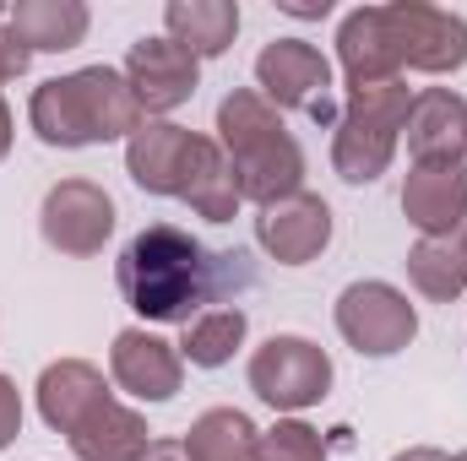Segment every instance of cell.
Segmentation results:
<instances>
[{"instance_id":"cell-1","label":"cell","mask_w":467,"mask_h":461,"mask_svg":"<svg viewBox=\"0 0 467 461\" xmlns=\"http://www.w3.org/2000/svg\"><path fill=\"white\" fill-rule=\"evenodd\" d=\"M119 299L141 315V321H163V326H191V315L202 321L207 304H234L239 293H250L261 282L250 250H213L180 223H147L115 261Z\"/></svg>"},{"instance_id":"cell-2","label":"cell","mask_w":467,"mask_h":461,"mask_svg":"<svg viewBox=\"0 0 467 461\" xmlns=\"http://www.w3.org/2000/svg\"><path fill=\"white\" fill-rule=\"evenodd\" d=\"M125 174L152 196H174V201L196 207L207 223H229L244 207L223 147L174 119H152L125 141Z\"/></svg>"},{"instance_id":"cell-3","label":"cell","mask_w":467,"mask_h":461,"mask_svg":"<svg viewBox=\"0 0 467 461\" xmlns=\"http://www.w3.org/2000/svg\"><path fill=\"white\" fill-rule=\"evenodd\" d=\"M27 119L44 147H99V141H119V136L130 141L147 125V109L136 104L125 71L88 66V71L44 82L27 104Z\"/></svg>"},{"instance_id":"cell-4","label":"cell","mask_w":467,"mask_h":461,"mask_svg":"<svg viewBox=\"0 0 467 461\" xmlns=\"http://www.w3.org/2000/svg\"><path fill=\"white\" fill-rule=\"evenodd\" d=\"M218 147L234 163L239 196L255 201V207L288 201L299 190V179H305L299 141L288 136V125L277 119V109L261 93H250V87H234L229 98L218 104Z\"/></svg>"},{"instance_id":"cell-5","label":"cell","mask_w":467,"mask_h":461,"mask_svg":"<svg viewBox=\"0 0 467 461\" xmlns=\"http://www.w3.org/2000/svg\"><path fill=\"white\" fill-rule=\"evenodd\" d=\"M408 109H413V93L402 77L380 82V87H348V104H343L337 136H332V169L348 185H375L397 152Z\"/></svg>"},{"instance_id":"cell-6","label":"cell","mask_w":467,"mask_h":461,"mask_svg":"<svg viewBox=\"0 0 467 461\" xmlns=\"http://www.w3.org/2000/svg\"><path fill=\"white\" fill-rule=\"evenodd\" d=\"M255 82L272 109H299L316 125H337V98H332V60L305 44V38H272L255 55Z\"/></svg>"},{"instance_id":"cell-7","label":"cell","mask_w":467,"mask_h":461,"mask_svg":"<svg viewBox=\"0 0 467 461\" xmlns=\"http://www.w3.org/2000/svg\"><path fill=\"white\" fill-rule=\"evenodd\" d=\"M250 391L277 413L316 407L332 391V358L310 337H266L250 353Z\"/></svg>"},{"instance_id":"cell-8","label":"cell","mask_w":467,"mask_h":461,"mask_svg":"<svg viewBox=\"0 0 467 461\" xmlns=\"http://www.w3.org/2000/svg\"><path fill=\"white\" fill-rule=\"evenodd\" d=\"M337 332L364 358H391L419 337V315L391 282H348L337 299Z\"/></svg>"},{"instance_id":"cell-9","label":"cell","mask_w":467,"mask_h":461,"mask_svg":"<svg viewBox=\"0 0 467 461\" xmlns=\"http://www.w3.org/2000/svg\"><path fill=\"white\" fill-rule=\"evenodd\" d=\"M38 229H44V244L60 255H99L104 239L115 233V201L93 179H60L44 196Z\"/></svg>"},{"instance_id":"cell-10","label":"cell","mask_w":467,"mask_h":461,"mask_svg":"<svg viewBox=\"0 0 467 461\" xmlns=\"http://www.w3.org/2000/svg\"><path fill=\"white\" fill-rule=\"evenodd\" d=\"M391 16V38H397V55L408 71H430V77H446L467 66V22L441 11V5H424V0H397L386 5Z\"/></svg>"},{"instance_id":"cell-11","label":"cell","mask_w":467,"mask_h":461,"mask_svg":"<svg viewBox=\"0 0 467 461\" xmlns=\"http://www.w3.org/2000/svg\"><path fill=\"white\" fill-rule=\"evenodd\" d=\"M125 82H130V93L147 115H169V109L191 104V93L202 87V60L185 55L169 33L163 38H136L130 55H125Z\"/></svg>"},{"instance_id":"cell-12","label":"cell","mask_w":467,"mask_h":461,"mask_svg":"<svg viewBox=\"0 0 467 461\" xmlns=\"http://www.w3.org/2000/svg\"><path fill=\"white\" fill-rule=\"evenodd\" d=\"M255 239L277 266H310L327 244H332V207L310 190H294L277 207H261Z\"/></svg>"},{"instance_id":"cell-13","label":"cell","mask_w":467,"mask_h":461,"mask_svg":"<svg viewBox=\"0 0 467 461\" xmlns=\"http://www.w3.org/2000/svg\"><path fill=\"white\" fill-rule=\"evenodd\" d=\"M109 374H115L119 391H130L136 402H169L180 391V380H185V358H180L174 343L130 326L109 347Z\"/></svg>"},{"instance_id":"cell-14","label":"cell","mask_w":467,"mask_h":461,"mask_svg":"<svg viewBox=\"0 0 467 461\" xmlns=\"http://www.w3.org/2000/svg\"><path fill=\"white\" fill-rule=\"evenodd\" d=\"M402 212L424 239H457L467 223V169L462 163H413L402 185Z\"/></svg>"},{"instance_id":"cell-15","label":"cell","mask_w":467,"mask_h":461,"mask_svg":"<svg viewBox=\"0 0 467 461\" xmlns=\"http://www.w3.org/2000/svg\"><path fill=\"white\" fill-rule=\"evenodd\" d=\"M337 60H343L348 87H380V82L402 77V55H397L386 5H358V11L343 16V27H337Z\"/></svg>"},{"instance_id":"cell-16","label":"cell","mask_w":467,"mask_h":461,"mask_svg":"<svg viewBox=\"0 0 467 461\" xmlns=\"http://www.w3.org/2000/svg\"><path fill=\"white\" fill-rule=\"evenodd\" d=\"M408 152L413 163H462L467 158V98L451 87H424L408 109Z\"/></svg>"},{"instance_id":"cell-17","label":"cell","mask_w":467,"mask_h":461,"mask_svg":"<svg viewBox=\"0 0 467 461\" xmlns=\"http://www.w3.org/2000/svg\"><path fill=\"white\" fill-rule=\"evenodd\" d=\"M104 396H109V385L88 358H60L38 374V413L55 435H71Z\"/></svg>"},{"instance_id":"cell-18","label":"cell","mask_w":467,"mask_h":461,"mask_svg":"<svg viewBox=\"0 0 467 461\" xmlns=\"http://www.w3.org/2000/svg\"><path fill=\"white\" fill-rule=\"evenodd\" d=\"M66 440H71L77 461H136L152 446V440H147V418H141L136 407L115 402V396H104Z\"/></svg>"},{"instance_id":"cell-19","label":"cell","mask_w":467,"mask_h":461,"mask_svg":"<svg viewBox=\"0 0 467 461\" xmlns=\"http://www.w3.org/2000/svg\"><path fill=\"white\" fill-rule=\"evenodd\" d=\"M163 27H169V38L185 55L213 60V55L229 49L234 33H239V5L234 0H169L163 5Z\"/></svg>"},{"instance_id":"cell-20","label":"cell","mask_w":467,"mask_h":461,"mask_svg":"<svg viewBox=\"0 0 467 461\" xmlns=\"http://www.w3.org/2000/svg\"><path fill=\"white\" fill-rule=\"evenodd\" d=\"M88 5L82 0H16L11 11H5V27L27 44V49H49V55H60V49H77L82 38H88Z\"/></svg>"},{"instance_id":"cell-21","label":"cell","mask_w":467,"mask_h":461,"mask_svg":"<svg viewBox=\"0 0 467 461\" xmlns=\"http://www.w3.org/2000/svg\"><path fill=\"white\" fill-rule=\"evenodd\" d=\"M191 461H261V429L239 407H213L191 424L185 435Z\"/></svg>"},{"instance_id":"cell-22","label":"cell","mask_w":467,"mask_h":461,"mask_svg":"<svg viewBox=\"0 0 467 461\" xmlns=\"http://www.w3.org/2000/svg\"><path fill=\"white\" fill-rule=\"evenodd\" d=\"M408 277L424 299H462L467 293V250L462 239H419L413 255H408Z\"/></svg>"},{"instance_id":"cell-23","label":"cell","mask_w":467,"mask_h":461,"mask_svg":"<svg viewBox=\"0 0 467 461\" xmlns=\"http://www.w3.org/2000/svg\"><path fill=\"white\" fill-rule=\"evenodd\" d=\"M244 332H250L244 310H207L202 321H191V326H185L180 358H191L196 369H223L234 353H239Z\"/></svg>"},{"instance_id":"cell-24","label":"cell","mask_w":467,"mask_h":461,"mask_svg":"<svg viewBox=\"0 0 467 461\" xmlns=\"http://www.w3.org/2000/svg\"><path fill=\"white\" fill-rule=\"evenodd\" d=\"M261 461H327V440H321V429L288 418L261 435Z\"/></svg>"},{"instance_id":"cell-25","label":"cell","mask_w":467,"mask_h":461,"mask_svg":"<svg viewBox=\"0 0 467 461\" xmlns=\"http://www.w3.org/2000/svg\"><path fill=\"white\" fill-rule=\"evenodd\" d=\"M16 435H22V396H16V385L0 374V451H5Z\"/></svg>"},{"instance_id":"cell-26","label":"cell","mask_w":467,"mask_h":461,"mask_svg":"<svg viewBox=\"0 0 467 461\" xmlns=\"http://www.w3.org/2000/svg\"><path fill=\"white\" fill-rule=\"evenodd\" d=\"M27 60H33V49H27V44H22V38L0 22V82L22 77V71H27Z\"/></svg>"},{"instance_id":"cell-27","label":"cell","mask_w":467,"mask_h":461,"mask_svg":"<svg viewBox=\"0 0 467 461\" xmlns=\"http://www.w3.org/2000/svg\"><path fill=\"white\" fill-rule=\"evenodd\" d=\"M136 461H191V456H185V440H152Z\"/></svg>"},{"instance_id":"cell-28","label":"cell","mask_w":467,"mask_h":461,"mask_svg":"<svg viewBox=\"0 0 467 461\" xmlns=\"http://www.w3.org/2000/svg\"><path fill=\"white\" fill-rule=\"evenodd\" d=\"M288 16H327L332 11V0H277Z\"/></svg>"},{"instance_id":"cell-29","label":"cell","mask_w":467,"mask_h":461,"mask_svg":"<svg viewBox=\"0 0 467 461\" xmlns=\"http://www.w3.org/2000/svg\"><path fill=\"white\" fill-rule=\"evenodd\" d=\"M391 461H451V456L435 451V446H413V451H402V456H391Z\"/></svg>"},{"instance_id":"cell-30","label":"cell","mask_w":467,"mask_h":461,"mask_svg":"<svg viewBox=\"0 0 467 461\" xmlns=\"http://www.w3.org/2000/svg\"><path fill=\"white\" fill-rule=\"evenodd\" d=\"M11 152V109H5V98H0V158Z\"/></svg>"},{"instance_id":"cell-31","label":"cell","mask_w":467,"mask_h":461,"mask_svg":"<svg viewBox=\"0 0 467 461\" xmlns=\"http://www.w3.org/2000/svg\"><path fill=\"white\" fill-rule=\"evenodd\" d=\"M462 250H467V223H462Z\"/></svg>"},{"instance_id":"cell-32","label":"cell","mask_w":467,"mask_h":461,"mask_svg":"<svg viewBox=\"0 0 467 461\" xmlns=\"http://www.w3.org/2000/svg\"><path fill=\"white\" fill-rule=\"evenodd\" d=\"M451 461H467V451H462V456H451Z\"/></svg>"}]
</instances>
